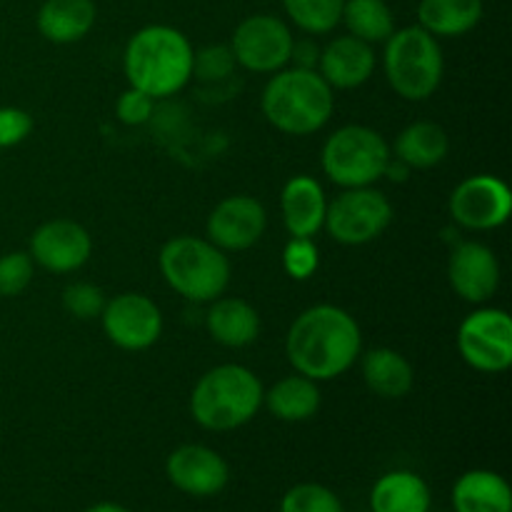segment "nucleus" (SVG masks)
<instances>
[{
  "label": "nucleus",
  "instance_id": "1",
  "mask_svg": "<svg viewBox=\"0 0 512 512\" xmlns=\"http://www.w3.org/2000/svg\"><path fill=\"white\" fill-rule=\"evenodd\" d=\"M285 355L295 373L325 383L348 373L363 355V333L348 310L320 303L293 320Z\"/></svg>",
  "mask_w": 512,
  "mask_h": 512
},
{
  "label": "nucleus",
  "instance_id": "2",
  "mask_svg": "<svg viewBox=\"0 0 512 512\" xmlns=\"http://www.w3.org/2000/svg\"><path fill=\"white\" fill-rule=\"evenodd\" d=\"M195 50L183 30L165 23L145 25L130 35L123 53L128 85L153 100L178 95L193 78Z\"/></svg>",
  "mask_w": 512,
  "mask_h": 512
},
{
  "label": "nucleus",
  "instance_id": "3",
  "mask_svg": "<svg viewBox=\"0 0 512 512\" xmlns=\"http://www.w3.org/2000/svg\"><path fill=\"white\" fill-rule=\"evenodd\" d=\"M265 120L275 130L305 138L328 125L335 110L333 88L315 68H283L273 73L260 98Z\"/></svg>",
  "mask_w": 512,
  "mask_h": 512
},
{
  "label": "nucleus",
  "instance_id": "4",
  "mask_svg": "<svg viewBox=\"0 0 512 512\" xmlns=\"http://www.w3.org/2000/svg\"><path fill=\"white\" fill-rule=\"evenodd\" d=\"M263 383L250 368L238 363L215 365L200 375L190 395V415L210 433H230L258 415L263 408Z\"/></svg>",
  "mask_w": 512,
  "mask_h": 512
},
{
  "label": "nucleus",
  "instance_id": "5",
  "mask_svg": "<svg viewBox=\"0 0 512 512\" xmlns=\"http://www.w3.org/2000/svg\"><path fill=\"white\" fill-rule=\"evenodd\" d=\"M158 268L168 288L190 303H213L230 285V260L208 238L178 235L160 248Z\"/></svg>",
  "mask_w": 512,
  "mask_h": 512
},
{
  "label": "nucleus",
  "instance_id": "6",
  "mask_svg": "<svg viewBox=\"0 0 512 512\" xmlns=\"http://www.w3.org/2000/svg\"><path fill=\"white\" fill-rule=\"evenodd\" d=\"M383 45V70L390 88L413 103L433 98L445 73L440 40L420 25H405L395 28Z\"/></svg>",
  "mask_w": 512,
  "mask_h": 512
},
{
  "label": "nucleus",
  "instance_id": "7",
  "mask_svg": "<svg viewBox=\"0 0 512 512\" xmlns=\"http://www.w3.org/2000/svg\"><path fill=\"white\" fill-rule=\"evenodd\" d=\"M390 145L378 130L368 125H343L325 140L320 150V168L338 188H370L385 178Z\"/></svg>",
  "mask_w": 512,
  "mask_h": 512
},
{
  "label": "nucleus",
  "instance_id": "8",
  "mask_svg": "<svg viewBox=\"0 0 512 512\" xmlns=\"http://www.w3.org/2000/svg\"><path fill=\"white\" fill-rule=\"evenodd\" d=\"M393 203L388 195L370 188H348L328 203L323 230L340 245H368L393 223Z\"/></svg>",
  "mask_w": 512,
  "mask_h": 512
},
{
  "label": "nucleus",
  "instance_id": "9",
  "mask_svg": "<svg viewBox=\"0 0 512 512\" xmlns=\"http://www.w3.org/2000/svg\"><path fill=\"white\" fill-rule=\"evenodd\" d=\"M295 35L283 18L255 13L240 20L230 38L235 63L250 73H278L290 63Z\"/></svg>",
  "mask_w": 512,
  "mask_h": 512
},
{
  "label": "nucleus",
  "instance_id": "10",
  "mask_svg": "<svg viewBox=\"0 0 512 512\" xmlns=\"http://www.w3.org/2000/svg\"><path fill=\"white\" fill-rule=\"evenodd\" d=\"M460 358L478 373L498 375L512 365V320L500 308H480L458 328Z\"/></svg>",
  "mask_w": 512,
  "mask_h": 512
},
{
  "label": "nucleus",
  "instance_id": "11",
  "mask_svg": "<svg viewBox=\"0 0 512 512\" xmlns=\"http://www.w3.org/2000/svg\"><path fill=\"white\" fill-rule=\"evenodd\" d=\"M103 333L115 348L140 353L153 348L163 335V313L143 293H120L100 313Z\"/></svg>",
  "mask_w": 512,
  "mask_h": 512
},
{
  "label": "nucleus",
  "instance_id": "12",
  "mask_svg": "<svg viewBox=\"0 0 512 512\" xmlns=\"http://www.w3.org/2000/svg\"><path fill=\"white\" fill-rule=\"evenodd\" d=\"M450 218L465 230L485 233L508 223L512 213V193L508 183L495 175L480 173L465 178L450 195Z\"/></svg>",
  "mask_w": 512,
  "mask_h": 512
},
{
  "label": "nucleus",
  "instance_id": "13",
  "mask_svg": "<svg viewBox=\"0 0 512 512\" xmlns=\"http://www.w3.org/2000/svg\"><path fill=\"white\" fill-rule=\"evenodd\" d=\"M28 253L33 263L48 273H75L93 255V238L75 220L55 218L33 230Z\"/></svg>",
  "mask_w": 512,
  "mask_h": 512
},
{
  "label": "nucleus",
  "instance_id": "14",
  "mask_svg": "<svg viewBox=\"0 0 512 512\" xmlns=\"http://www.w3.org/2000/svg\"><path fill=\"white\" fill-rule=\"evenodd\" d=\"M165 475L175 490L190 495V498H213L228 488L230 465L218 450L188 443L168 455Z\"/></svg>",
  "mask_w": 512,
  "mask_h": 512
},
{
  "label": "nucleus",
  "instance_id": "15",
  "mask_svg": "<svg viewBox=\"0 0 512 512\" xmlns=\"http://www.w3.org/2000/svg\"><path fill=\"white\" fill-rule=\"evenodd\" d=\"M268 228V213L263 203L253 195H230L220 200L208 215L205 233L213 245H218L223 253H240L248 250L263 238Z\"/></svg>",
  "mask_w": 512,
  "mask_h": 512
},
{
  "label": "nucleus",
  "instance_id": "16",
  "mask_svg": "<svg viewBox=\"0 0 512 512\" xmlns=\"http://www.w3.org/2000/svg\"><path fill=\"white\" fill-rule=\"evenodd\" d=\"M448 280L455 293L468 303H485L498 293L500 263L493 248L478 240L455 245L448 260Z\"/></svg>",
  "mask_w": 512,
  "mask_h": 512
},
{
  "label": "nucleus",
  "instance_id": "17",
  "mask_svg": "<svg viewBox=\"0 0 512 512\" xmlns=\"http://www.w3.org/2000/svg\"><path fill=\"white\" fill-rule=\"evenodd\" d=\"M373 45L355 35H338L318 55V73L333 90H353L368 83L375 73Z\"/></svg>",
  "mask_w": 512,
  "mask_h": 512
},
{
  "label": "nucleus",
  "instance_id": "18",
  "mask_svg": "<svg viewBox=\"0 0 512 512\" xmlns=\"http://www.w3.org/2000/svg\"><path fill=\"white\" fill-rule=\"evenodd\" d=\"M280 213L290 238H315L328 213L323 185L310 175H293L280 193Z\"/></svg>",
  "mask_w": 512,
  "mask_h": 512
},
{
  "label": "nucleus",
  "instance_id": "19",
  "mask_svg": "<svg viewBox=\"0 0 512 512\" xmlns=\"http://www.w3.org/2000/svg\"><path fill=\"white\" fill-rule=\"evenodd\" d=\"M98 20L95 0H43L35 15L38 33L48 43L70 45L83 40Z\"/></svg>",
  "mask_w": 512,
  "mask_h": 512
},
{
  "label": "nucleus",
  "instance_id": "20",
  "mask_svg": "<svg viewBox=\"0 0 512 512\" xmlns=\"http://www.w3.org/2000/svg\"><path fill=\"white\" fill-rule=\"evenodd\" d=\"M208 305L205 325L215 343L225 345V348H248L258 340L263 323H260L258 310L248 300L220 295Z\"/></svg>",
  "mask_w": 512,
  "mask_h": 512
},
{
  "label": "nucleus",
  "instance_id": "21",
  "mask_svg": "<svg viewBox=\"0 0 512 512\" xmlns=\"http://www.w3.org/2000/svg\"><path fill=\"white\" fill-rule=\"evenodd\" d=\"M455 512H512V490L508 480L493 470H468L453 485Z\"/></svg>",
  "mask_w": 512,
  "mask_h": 512
},
{
  "label": "nucleus",
  "instance_id": "22",
  "mask_svg": "<svg viewBox=\"0 0 512 512\" xmlns=\"http://www.w3.org/2000/svg\"><path fill=\"white\" fill-rule=\"evenodd\" d=\"M363 380L370 393L383 400H400L413 390L415 370L403 353L393 348H373L360 360Z\"/></svg>",
  "mask_w": 512,
  "mask_h": 512
},
{
  "label": "nucleus",
  "instance_id": "23",
  "mask_svg": "<svg viewBox=\"0 0 512 512\" xmlns=\"http://www.w3.org/2000/svg\"><path fill=\"white\" fill-rule=\"evenodd\" d=\"M433 495L413 470H390L370 490V512H430Z\"/></svg>",
  "mask_w": 512,
  "mask_h": 512
},
{
  "label": "nucleus",
  "instance_id": "24",
  "mask_svg": "<svg viewBox=\"0 0 512 512\" xmlns=\"http://www.w3.org/2000/svg\"><path fill=\"white\" fill-rule=\"evenodd\" d=\"M393 150V158L408 165L410 170H428L448 158L450 138L443 125L418 120V123H410L408 128L400 130Z\"/></svg>",
  "mask_w": 512,
  "mask_h": 512
},
{
  "label": "nucleus",
  "instance_id": "25",
  "mask_svg": "<svg viewBox=\"0 0 512 512\" xmlns=\"http://www.w3.org/2000/svg\"><path fill=\"white\" fill-rule=\"evenodd\" d=\"M483 0H420L418 25L435 38H460L480 25Z\"/></svg>",
  "mask_w": 512,
  "mask_h": 512
},
{
  "label": "nucleus",
  "instance_id": "26",
  "mask_svg": "<svg viewBox=\"0 0 512 512\" xmlns=\"http://www.w3.org/2000/svg\"><path fill=\"white\" fill-rule=\"evenodd\" d=\"M263 405L283 423H305L320 410V388L315 380L295 373L278 380L263 393Z\"/></svg>",
  "mask_w": 512,
  "mask_h": 512
},
{
  "label": "nucleus",
  "instance_id": "27",
  "mask_svg": "<svg viewBox=\"0 0 512 512\" xmlns=\"http://www.w3.org/2000/svg\"><path fill=\"white\" fill-rule=\"evenodd\" d=\"M340 25H345L348 35L378 45L393 35L395 13L388 0H345Z\"/></svg>",
  "mask_w": 512,
  "mask_h": 512
},
{
  "label": "nucleus",
  "instance_id": "28",
  "mask_svg": "<svg viewBox=\"0 0 512 512\" xmlns=\"http://www.w3.org/2000/svg\"><path fill=\"white\" fill-rule=\"evenodd\" d=\"M290 23L305 35H328L340 25L345 0H280Z\"/></svg>",
  "mask_w": 512,
  "mask_h": 512
},
{
  "label": "nucleus",
  "instance_id": "29",
  "mask_svg": "<svg viewBox=\"0 0 512 512\" xmlns=\"http://www.w3.org/2000/svg\"><path fill=\"white\" fill-rule=\"evenodd\" d=\"M280 512H345L338 495L320 483H298L283 495Z\"/></svg>",
  "mask_w": 512,
  "mask_h": 512
},
{
  "label": "nucleus",
  "instance_id": "30",
  "mask_svg": "<svg viewBox=\"0 0 512 512\" xmlns=\"http://www.w3.org/2000/svg\"><path fill=\"white\" fill-rule=\"evenodd\" d=\"M35 263L30 253L15 250V253L0 255V298H15L25 293L33 283Z\"/></svg>",
  "mask_w": 512,
  "mask_h": 512
},
{
  "label": "nucleus",
  "instance_id": "31",
  "mask_svg": "<svg viewBox=\"0 0 512 512\" xmlns=\"http://www.w3.org/2000/svg\"><path fill=\"white\" fill-rule=\"evenodd\" d=\"M105 303H108V298H105L103 290L93 283H73L63 290L65 313L73 315V318L78 320L100 318Z\"/></svg>",
  "mask_w": 512,
  "mask_h": 512
},
{
  "label": "nucleus",
  "instance_id": "32",
  "mask_svg": "<svg viewBox=\"0 0 512 512\" xmlns=\"http://www.w3.org/2000/svg\"><path fill=\"white\" fill-rule=\"evenodd\" d=\"M283 268L293 280H308L318 273L320 253L313 238H290L283 250Z\"/></svg>",
  "mask_w": 512,
  "mask_h": 512
},
{
  "label": "nucleus",
  "instance_id": "33",
  "mask_svg": "<svg viewBox=\"0 0 512 512\" xmlns=\"http://www.w3.org/2000/svg\"><path fill=\"white\" fill-rule=\"evenodd\" d=\"M155 100L150 95H145L143 90L128 88L115 103V115L123 125H130V128H138V125H145L150 118H153Z\"/></svg>",
  "mask_w": 512,
  "mask_h": 512
},
{
  "label": "nucleus",
  "instance_id": "34",
  "mask_svg": "<svg viewBox=\"0 0 512 512\" xmlns=\"http://www.w3.org/2000/svg\"><path fill=\"white\" fill-rule=\"evenodd\" d=\"M33 133V118L28 110L3 105L0 108V148H15Z\"/></svg>",
  "mask_w": 512,
  "mask_h": 512
},
{
  "label": "nucleus",
  "instance_id": "35",
  "mask_svg": "<svg viewBox=\"0 0 512 512\" xmlns=\"http://www.w3.org/2000/svg\"><path fill=\"white\" fill-rule=\"evenodd\" d=\"M235 65L233 53L225 45H213V48H205L200 53H195V65L193 75L200 78H223L230 73V68Z\"/></svg>",
  "mask_w": 512,
  "mask_h": 512
},
{
  "label": "nucleus",
  "instance_id": "36",
  "mask_svg": "<svg viewBox=\"0 0 512 512\" xmlns=\"http://www.w3.org/2000/svg\"><path fill=\"white\" fill-rule=\"evenodd\" d=\"M318 55H320V50L313 40H303V43H298V40H295L290 63H293L295 68H315V65H318Z\"/></svg>",
  "mask_w": 512,
  "mask_h": 512
},
{
  "label": "nucleus",
  "instance_id": "37",
  "mask_svg": "<svg viewBox=\"0 0 512 512\" xmlns=\"http://www.w3.org/2000/svg\"><path fill=\"white\" fill-rule=\"evenodd\" d=\"M83 512H130V510L120 503H108V500H105V503L90 505V508H85Z\"/></svg>",
  "mask_w": 512,
  "mask_h": 512
}]
</instances>
